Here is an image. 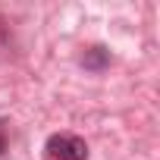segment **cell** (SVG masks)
<instances>
[{"mask_svg": "<svg viewBox=\"0 0 160 160\" xmlns=\"http://www.w3.org/2000/svg\"><path fill=\"white\" fill-rule=\"evenodd\" d=\"M82 66H85V69H91V72H104V69L110 66V50H107V47H101V44L88 47V50L82 53Z\"/></svg>", "mask_w": 160, "mask_h": 160, "instance_id": "cell-2", "label": "cell"}, {"mask_svg": "<svg viewBox=\"0 0 160 160\" xmlns=\"http://www.w3.org/2000/svg\"><path fill=\"white\" fill-rule=\"evenodd\" d=\"M47 160H88V144L69 132L50 135L47 138Z\"/></svg>", "mask_w": 160, "mask_h": 160, "instance_id": "cell-1", "label": "cell"}, {"mask_svg": "<svg viewBox=\"0 0 160 160\" xmlns=\"http://www.w3.org/2000/svg\"><path fill=\"white\" fill-rule=\"evenodd\" d=\"M7 151V138H3V122H0V154Z\"/></svg>", "mask_w": 160, "mask_h": 160, "instance_id": "cell-3", "label": "cell"}]
</instances>
